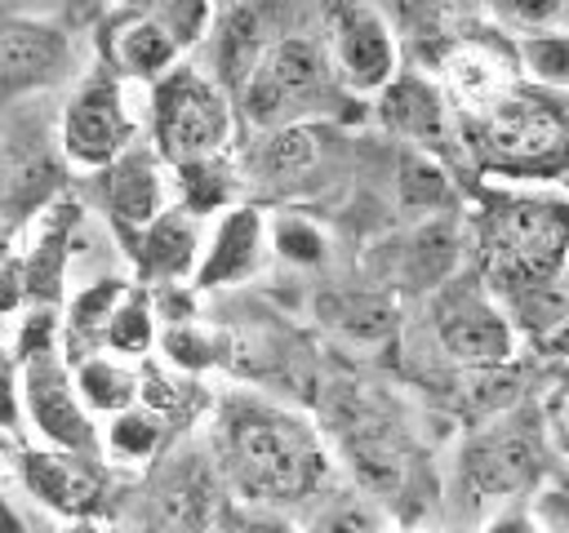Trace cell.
<instances>
[{
	"instance_id": "cell-1",
	"label": "cell",
	"mask_w": 569,
	"mask_h": 533,
	"mask_svg": "<svg viewBox=\"0 0 569 533\" xmlns=\"http://www.w3.org/2000/svg\"><path fill=\"white\" fill-rule=\"evenodd\" d=\"M218 449L240 484L258 502H293L311 493L325 475V453L316 431L271 404L227 400L218 413Z\"/></svg>"
},
{
	"instance_id": "cell-2",
	"label": "cell",
	"mask_w": 569,
	"mask_h": 533,
	"mask_svg": "<svg viewBox=\"0 0 569 533\" xmlns=\"http://www.w3.org/2000/svg\"><path fill=\"white\" fill-rule=\"evenodd\" d=\"M489 289L525 298L547 289L569 258V200L493 191L480 218Z\"/></svg>"
},
{
	"instance_id": "cell-3",
	"label": "cell",
	"mask_w": 569,
	"mask_h": 533,
	"mask_svg": "<svg viewBox=\"0 0 569 533\" xmlns=\"http://www.w3.org/2000/svg\"><path fill=\"white\" fill-rule=\"evenodd\" d=\"M467 138L498 173H556L569 164V102L511 84L493 107L467 115Z\"/></svg>"
},
{
	"instance_id": "cell-4",
	"label": "cell",
	"mask_w": 569,
	"mask_h": 533,
	"mask_svg": "<svg viewBox=\"0 0 569 533\" xmlns=\"http://www.w3.org/2000/svg\"><path fill=\"white\" fill-rule=\"evenodd\" d=\"M333 89L329 53L307 36H284L262 49L249 80L240 84L244 115L262 129L298 124V115L316 111Z\"/></svg>"
},
{
	"instance_id": "cell-5",
	"label": "cell",
	"mask_w": 569,
	"mask_h": 533,
	"mask_svg": "<svg viewBox=\"0 0 569 533\" xmlns=\"http://www.w3.org/2000/svg\"><path fill=\"white\" fill-rule=\"evenodd\" d=\"M151 120H156L160 155L173 160L178 169L222 155L227 133H231V111H227L222 89L191 67H173L156 80Z\"/></svg>"
},
{
	"instance_id": "cell-6",
	"label": "cell",
	"mask_w": 569,
	"mask_h": 533,
	"mask_svg": "<svg viewBox=\"0 0 569 533\" xmlns=\"http://www.w3.org/2000/svg\"><path fill=\"white\" fill-rule=\"evenodd\" d=\"M329 27V67L342 84L369 93L396 76V31L373 0H320Z\"/></svg>"
},
{
	"instance_id": "cell-7",
	"label": "cell",
	"mask_w": 569,
	"mask_h": 533,
	"mask_svg": "<svg viewBox=\"0 0 569 533\" xmlns=\"http://www.w3.org/2000/svg\"><path fill=\"white\" fill-rule=\"evenodd\" d=\"M325 413H329V426H333L342 453L360 471V480L369 489H396L405 475V444H400L396 426L387 422V413L360 386H333Z\"/></svg>"
},
{
	"instance_id": "cell-8",
	"label": "cell",
	"mask_w": 569,
	"mask_h": 533,
	"mask_svg": "<svg viewBox=\"0 0 569 533\" xmlns=\"http://www.w3.org/2000/svg\"><path fill=\"white\" fill-rule=\"evenodd\" d=\"M436 71L440 93L458 102L467 115H480L516 84V49L485 31H462L436 49Z\"/></svg>"
},
{
	"instance_id": "cell-9",
	"label": "cell",
	"mask_w": 569,
	"mask_h": 533,
	"mask_svg": "<svg viewBox=\"0 0 569 533\" xmlns=\"http://www.w3.org/2000/svg\"><path fill=\"white\" fill-rule=\"evenodd\" d=\"M436 338L445 355H453L467 369H502L511 360V324L489 302V293L458 284L436 302Z\"/></svg>"
},
{
	"instance_id": "cell-10",
	"label": "cell",
	"mask_w": 569,
	"mask_h": 533,
	"mask_svg": "<svg viewBox=\"0 0 569 533\" xmlns=\"http://www.w3.org/2000/svg\"><path fill=\"white\" fill-rule=\"evenodd\" d=\"M538 422L533 413H507L502 422L485 426L467 453H462V471H467V484L476 493H516L525 489L533 475H538Z\"/></svg>"
},
{
	"instance_id": "cell-11",
	"label": "cell",
	"mask_w": 569,
	"mask_h": 533,
	"mask_svg": "<svg viewBox=\"0 0 569 533\" xmlns=\"http://www.w3.org/2000/svg\"><path fill=\"white\" fill-rule=\"evenodd\" d=\"M22 391H27V409H31V422L62 449H89L93 444V426L67 382V369L58 364L53 346H49V333L40 338H27V369H22Z\"/></svg>"
},
{
	"instance_id": "cell-12",
	"label": "cell",
	"mask_w": 569,
	"mask_h": 533,
	"mask_svg": "<svg viewBox=\"0 0 569 533\" xmlns=\"http://www.w3.org/2000/svg\"><path fill=\"white\" fill-rule=\"evenodd\" d=\"M129 111L120 98V84L107 76H93L89 84H80V93L67 102L62 115V147L76 164H111L124 147H129Z\"/></svg>"
},
{
	"instance_id": "cell-13",
	"label": "cell",
	"mask_w": 569,
	"mask_h": 533,
	"mask_svg": "<svg viewBox=\"0 0 569 533\" xmlns=\"http://www.w3.org/2000/svg\"><path fill=\"white\" fill-rule=\"evenodd\" d=\"M71 67V40L58 22L44 18H4L0 22V98L44 89Z\"/></svg>"
},
{
	"instance_id": "cell-14",
	"label": "cell",
	"mask_w": 569,
	"mask_h": 533,
	"mask_svg": "<svg viewBox=\"0 0 569 533\" xmlns=\"http://www.w3.org/2000/svg\"><path fill=\"white\" fill-rule=\"evenodd\" d=\"M382 124L418 147L445 142V93L422 76H391L382 84Z\"/></svg>"
},
{
	"instance_id": "cell-15",
	"label": "cell",
	"mask_w": 569,
	"mask_h": 533,
	"mask_svg": "<svg viewBox=\"0 0 569 533\" xmlns=\"http://www.w3.org/2000/svg\"><path fill=\"white\" fill-rule=\"evenodd\" d=\"M133 262L147 280H178L196 262V218L187 209H160L133 244Z\"/></svg>"
},
{
	"instance_id": "cell-16",
	"label": "cell",
	"mask_w": 569,
	"mask_h": 533,
	"mask_svg": "<svg viewBox=\"0 0 569 533\" xmlns=\"http://www.w3.org/2000/svg\"><path fill=\"white\" fill-rule=\"evenodd\" d=\"M178 40L173 31L151 18V13H120L111 22V62L124 71V76H142V80H160L173 58H178Z\"/></svg>"
},
{
	"instance_id": "cell-17",
	"label": "cell",
	"mask_w": 569,
	"mask_h": 533,
	"mask_svg": "<svg viewBox=\"0 0 569 533\" xmlns=\"http://www.w3.org/2000/svg\"><path fill=\"white\" fill-rule=\"evenodd\" d=\"M262 258V218L253 209H231L196 271V284L213 289V284H231L258 271Z\"/></svg>"
},
{
	"instance_id": "cell-18",
	"label": "cell",
	"mask_w": 569,
	"mask_h": 533,
	"mask_svg": "<svg viewBox=\"0 0 569 533\" xmlns=\"http://www.w3.org/2000/svg\"><path fill=\"white\" fill-rule=\"evenodd\" d=\"M107 204L124 227H147L160 213L164 187H160V169L147 151H120L107 164Z\"/></svg>"
},
{
	"instance_id": "cell-19",
	"label": "cell",
	"mask_w": 569,
	"mask_h": 533,
	"mask_svg": "<svg viewBox=\"0 0 569 533\" xmlns=\"http://www.w3.org/2000/svg\"><path fill=\"white\" fill-rule=\"evenodd\" d=\"M40 138H13L0 147V209L27 213L58 187V164L36 147Z\"/></svg>"
},
{
	"instance_id": "cell-20",
	"label": "cell",
	"mask_w": 569,
	"mask_h": 533,
	"mask_svg": "<svg viewBox=\"0 0 569 533\" xmlns=\"http://www.w3.org/2000/svg\"><path fill=\"white\" fill-rule=\"evenodd\" d=\"M27 484L58 511H89L102 493V480L80 457H53V453H27Z\"/></svg>"
},
{
	"instance_id": "cell-21",
	"label": "cell",
	"mask_w": 569,
	"mask_h": 533,
	"mask_svg": "<svg viewBox=\"0 0 569 533\" xmlns=\"http://www.w3.org/2000/svg\"><path fill=\"white\" fill-rule=\"evenodd\" d=\"M160 511L173 529L200 533L213 515V484H209L204 466H178L160 489Z\"/></svg>"
},
{
	"instance_id": "cell-22",
	"label": "cell",
	"mask_w": 569,
	"mask_h": 533,
	"mask_svg": "<svg viewBox=\"0 0 569 533\" xmlns=\"http://www.w3.org/2000/svg\"><path fill=\"white\" fill-rule=\"evenodd\" d=\"M311 160H316V133L307 124L271 129L267 142L258 147V169L267 178H298L302 169H311Z\"/></svg>"
},
{
	"instance_id": "cell-23",
	"label": "cell",
	"mask_w": 569,
	"mask_h": 533,
	"mask_svg": "<svg viewBox=\"0 0 569 533\" xmlns=\"http://www.w3.org/2000/svg\"><path fill=\"white\" fill-rule=\"evenodd\" d=\"M80 391L93 409H111V413H124L138 395V382L133 373H124L116 360H102V355H80Z\"/></svg>"
},
{
	"instance_id": "cell-24",
	"label": "cell",
	"mask_w": 569,
	"mask_h": 533,
	"mask_svg": "<svg viewBox=\"0 0 569 533\" xmlns=\"http://www.w3.org/2000/svg\"><path fill=\"white\" fill-rule=\"evenodd\" d=\"M329 320H333V329H342L347 338H356V342H378V338H387L391 333V306L387 302H378V298H333L329 306Z\"/></svg>"
},
{
	"instance_id": "cell-25",
	"label": "cell",
	"mask_w": 569,
	"mask_h": 533,
	"mask_svg": "<svg viewBox=\"0 0 569 533\" xmlns=\"http://www.w3.org/2000/svg\"><path fill=\"white\" fill-rule=\"evenodd\" d=\"M209 4H213V0H116L120 13H151V18H160V22L173 31L178 44H191V40L204 31Z\"/></svg>"
},
{
	"instance_id": "cell-26",
	"label": "cell",
	"mask_w": 569,
	"mask_h": 533,
	"mask_svg": "<svg viewBox=\"0 0 569 533\" xmlns=\"http://www.w3.org/2000/svg\"><path fill=\"white\" fill-rule=\"evenodd\" d=\"M71 218H76V209H71V204L49 209L44 240H40V249H44V253H36L31 275H27V289H31L36 298H53V289H58V262H62V244H67V227H71Z\"/></svg>"
},
{
	"instance_id": "cell-27",
	"label": "cell",
	"mask_w": 569,
	"mask_h": 533,
	"mask_svg": "<svg viewBox=\"0 0 569 533\" xmlns=\"http://www.w3.org/2000/svg\"><path fill=\"white\" fill-rule=\"evenodd\" d=\"M120 284L116 280H102V284H93L89 293H80L76 298V306H71V333H76V342H93V338H102L107 333V320H111V311L120 306Z\"/></svg>"
},
{
	"instance_id": "cell-28",
	"label": "cell",
	"mask_w": 569,
	"mask_h": 533,
	"mask_svg": "<svg viewBox=\"0 0 569 533\" xmlns=\"http://www.w3.org/2000/svg\"><path fill=\"white\" fill-rule=\"evenodd\" d=\"M520 62L529 67V76L569 89V36H565V31L529 36V40L520 44Z\"/></svg>"
},
{
	"instance_id": "cell-29",
	"label": "cell",
	"mask_w": 569,
	"mask_h": 533,
	"mask_svg": "<svg viewBox=\"0 0 569 533\" xmlns=\"http://www.w3.org/2000/svg\"><path fill=\"white\" fill-rule=\"evenodd\" d=\"M182 191H187V213H209L213 204H222V200H227V191H231L222 155H213V160H196V164H182Z\"/></svg>"
},
{
	"instance_id": "cell-30",
	"label": "cell",
	"mask_w": 569,
	"mask_h": 533,
	"mask_svg": "<svg viewBox=\"0 0 569 533\" xmlns=\"http://www.w3.org/2000/svg\"><path fill=\"white\" fill-rule=\"evenodd\" d=\"M102 338H107L116 351H124V355H142V351L151 346V311H147V302H142V298L120 302V306L111 311Z\"/></svg>"
},
{
	"instance_id": "cell-31",
	"label": "cell",
	"mask_w": 569,
	"mask_h": 533,
	"mask_svg": "<svg viewBox=\"0 0 569 533\" xmlns=\"http://www.w3.org/2000/svg\"><path fill=\"white\" fill-rule=\"evenodd\" d=\"M489 4H493V13H498L507 27L529 31V36H547V31L560 27L569 0H489Z\"/></svg>"
},
{
	"instance_id": "cell-32",
	"label": "cell",
	"mask_w": 569,
	"mask_h": 533,
	"mask_svg": "<svg viewBox=\"0 0 569 533\" xmlns=\"http://www.w3.org/2000/svg\"><path fill=\"white\" fill-rule=\"evenodd\" d=\"M160 444V418L151 409H124L111 426V449L124 457H147Z\"/></svg>"
},
{
	"instance_id": "cell-33",
	"label": "cell",
	"mask_w": 569,
	"mask_h": 533,
	"mask_svg": "<svg viewBox=\"0 0 569 533\" xmlns=\"http://www.w3.org/2000/svg\"><path fill=\"white\" fill-rule=\"evenodd\" d=\"M276 244H280V253H284V258H293V262H316V258L325 253L320 231H316V227H307L302 218H284V222L276 227Z\"/></svg>"
},
{
	"instance_id": "cell-34",
	"label": "cell",
	"mask_w": 569,
	"mask_h": 533,
	"mask_svg": "<svg viewBox=\"0 0 569 533\" xmlns=\"http://www.w3.org/2000/svg\"><path fill=\"white\" fill-rule=\"evenodd\" d=\"M400 191H405V200H413V204H436V200H445V173L436 169V164H427V160H409L405 164V178H400Z\"/></svg>"
},
{
	"instance_id": "cell-35",
	"label": "cell",
	"mask_w": 569,
	"mask_h": 533,
	"mask_svg": "<svg viewBox=\"0 0 569 533\" xmlns=\"http://www.w3.org/2000/svg\"><path fill=\"white\" fill-rule=\"evenodd\" d=\"M538 511L551 524V533H569V493H547Z\"/></svg>"
},
{
	"instance_id": "cell-36",
	"label": "cell",
	"mask_w": 569,
	"mask_h": 533,
	"mask_svg": "<svg viewBox=\"0 0 569 533\" xmlns=\"http://www.w3.org/2000/svg\"><path fill=\"white\" fill-rule=\"evenodd\" d=\"M316 533H365L351 515H342V511H333V515H325L320 524H316Z\"/></svg>"
},
{
	"instance_id": "cell-37",
	"label": "cell",
	"mask_w": 569,
	"mask_h": 533,
	"mask_svg": "<svg viewBox=\"0 0 569 533\" xmlns=\"http://www.w3.org/2000/svg\"><path fill=\"white\" fill-rule=\"evenodd\" d=\"M240 533H289V529H284L280 520H262V515H258V520H249Z\"/></svg>"
},
{
	"instance_id": "cell-38",
	"label": "cell",
	"mask_w": 569,
	"mask_h": 533,
	"mask_svg": "<svg viewBox=\"0 0 569 533\" xmlns=\"http://www.w3.org/2000/svg\"><path fill=\"white\" fill-rule=\"evenodd\" d=\"M489 533H533V529H529L525 520H516V515H511V520H498V524H489Z\"/></svg>"
},
{
	"instance_id": "cell-39",
	"label": "cell",
	"mask_w": 569,
	"mask_h": 533,
	"mask_svg": "<svg viewBox=\"0 0 569 533\" xmlns=\"http://www.w3.org/2000/svg\"><path fill=\"white\" fill-rule=\"evenodd\" d=\"M213 4H222V9H240V4H253V0H213Z\"/></svg>"
},
{
	"instance_id": "cell-40",
	"label": "cell",
	"mask_w": 569,
	"mask_h": 533,
	"mask_svg": "<svg viewBox=\"0 0 569 533\" xmlns=\"http://www.w3.org/2000/svg\"><path fill=\"white\" fill-rule=\"evenodd\" d=\"M560 31L569 36V4H565V18H560Z\"/></svg>"
},
{
	"instance_id": "cell-41",
	"label": "cell",
	"mask_w": 569,
	"mask_h": 533,
	"mask_svg": "<svg viewBox=\"0 0 569 533\" xmlns=\"http://www.w3.org/2000/svg\"><path fill=\"white\" fill-rule=\"evenodd\" d=\"M0 529H13V520H9V515H4V511H0Z\"/></svg>"
},
{
	"instance_id": "cell-42",
	"label": "cell",
	"mask_w": 569,
	"mask_h": 533,
	"mask_svg": "<svg viewBox=\"0 0 569 533\" xmlns=\"http://www.w3.org/2000/svg\"><path fill=\"white\" fill-rule=\"evenodd\" d=\"M565 431H569V409H565Z\"/></svg>"
}]
</instances>
